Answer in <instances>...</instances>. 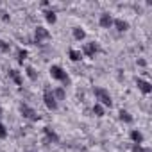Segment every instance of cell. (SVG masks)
Segmentation results:
<instances>
[{"label": "cell", "mask_w": 152, "mask_h": 152, "mask_svg": "<svg viewBox=\"0 0 152 152\" xmlns=\"http://www.w3.org/2000/svg\"><path fill=\"white\" fill-rule=\"evenodd\" d=\"M52 93H54L56 100H63L64 99V90L63 88H56V90H52Z\"/></svg>", "instance_id": "ac0fdd59"}, {"label": "cell", "mask_w": 152, "mask_h": 152, "mask_svg": "<svg viewBox=\"0 0 152 152\" xmlns=\"http://www.w3.org/2000/svg\"><path fill=\"white\" fill-rule=\"evenodd\" d=\"M113 25L116 27V31H118V32H125V31L129 29V23H127L125 20H122V18H116V20H113Z\"/></svg>", "instance_id": "30bf717a"}, {"label": "cell", "mask_w": 152, "mask_h": 152, "mask_svg": "<svg viewBox=\"0 0 152 152\" xmlns=\"http://www.w3.org/2000/svg\"><path fill=\"white\" fill-rule=\"evenodd\" d=\"M0 50H2V52H9V50H11L9 43H7V41H4V39H0Z\"/></svg>", "instance_id": "44dd1931"}, {"label": "cell", "mask_w": 152, "mask_h": 152, "mask_svg": "<svg viewBox=\"0 0 152 152\" xmlns=\"http://www.w3.org/2000/svg\"><path fill=\"white\" fill-rule=\"evenodd\" d=\"M68 56H70L72 61H81V57H83V54H81L79 50H75V48H72V50L68 52Z\"/></svg>", "instance_id": "e0dca14e"}, {"label": "cell", "mask_w": 152, "mask_h": 152, "mask_svg": "<svg viewBox=\"0 0 152 152\" xmlns=\"http://www.w3.org/2000/svg\"><path fill=\"white\" fill-rule=\"evenodd\" d=\"M0 116H2V109H0Z\"/></svg>", "instance_id": "484cf974"}, {"label": "cell", "mask_w": 152, "mask_h": 152, "mask_svg": "<svg viewBox=\"0 0 152 152\" xmlns=\"http://www.w3.org/2000/svg\"><path fill=\"white\" fill-rule=\"evenodd\" d=\"M118 115H120V120H122V122H125V124H132V120H134V118L131 116V113H129V111H125V109H122Z\"/></svg>", "instance_id": "5bb4252c"}, {"label": "cell", "mask_w": 152, "mask_h": 152, "mask_svg": "<svg viewBox=\"0 0 152 152\" xmlns=\"http://www.w3.org/2000/svg\"><path fill=\"white\" fill-rule=\"evenodd\" d=\"M93 115L95 116H104V106H100L99 102L93 106Z\"/></svg>", "instance_id": "d6986e66"}, {"label": "cell", "mask_w": 152, "mask_h": 152, "mask_svg": "<svg viewBox=\"0 0 152 152\" xmlns=\"http://www.w3.org/2000/svg\"><path fill=\"white\" fill-rule=\"evenodd\" d=\"M25 59H27V50H25V48H18V63L23 64Z\"/></svg>", "instance_id": "ffe728a7"}, {"label": "cell", "mask_w": 152, "mask_h": 152, "mask_svg": "<svg viewBox=\"0 0 152 152\" xmlns=\"http://www.w3.org/2000/svg\"><path fill=\"white\" fill-rule=\"evenodd\" d=\"M99 23H100V27L109 29V27L113 25V16H111L109 13H102V15H100V18H99Z\"/></svg>", "instance_id": "9c48e42d"}, {"label": "cell", "mask_w": 152, "mask_h": 152, "mask_svg": "<svg viewBox=\"0 0 152 152\" xmlns=\"http://www.w3.org/2000/svg\"><path fill=\"white\" fill-rule=\"evenodd\" d=\"M7 136V131H6V127H4V124L0 122V140H4Z\"/></svg>", "instance_id": "7402d4cb"}, {"label": "cell", "mask_w": 152, "mask_h": 152, "mask_svg": "<svg viewBox=\"0 0 152 152\" xmlns=\"http://www.w3.org/2000/svg\"><path fill=\"white\" fill-rule=\"evenodd\" d=\"M34 39H36L38 43L50 39V32H48V29H45V27H36V31H34Z\"/></svg>", "instance_id": "5b68a950"}, {"label": "cell", "mask_w": 152, "mask_h": 152, "mask_svg": "<svg viewBox=\"0 0 152 152\" xmlns=\"http://www.w3.org/2000/svg\"><path fill=\"white\" fill-rule=\"evenodd\" d=\"M9 77L15 81V84H16V86H22V75H20V72H18V70H9Z\"/></svg>", "instance_id": "7c38bea8"}, {"label": "cell", "mask_w": 152, "mask_h": 152, "mask_svg": "<svg viewBox=\"0 0 152 152\" xmlns=\"http://www.w3.org/2000/svg\"><path fill=\"white\" fill-rule=\"evenodd\" d=\"M72 34H73V38L77 39V41H81V39H84V38H86V32H84V31H83L81 27H73Z\"/></svg>", "instance_id": "4fadbf2b"}, {"label": "cell", "mask_w": 152, "mask_h": 152, "mask_svg": "<svg viewBox=\"0 0 152 152\" xmlns=\"http://www.w3.org/2000/svg\"><path fill=\"white\" fill-rule=\"evenodd\" d=\"M138 64H140V66H145V64H147V61H145V59H138Z\"/></svg>", "instance_id": "cb8c5ba5"}, {"label": "cell", "mask_w": 152, "mask_h": 152, "mask_svg": "<svg viewBox=\"0 0 152 152\" xmlns=\"http://www.w3.org/2000/svg\"><path fill=\"white\" fill-rule=\"evenodd\" d=\"M43 132H45V141H47V143H57V141H59V136H57V132H56L54 129L45 127Z\"/></svg>", "instance_id": "52a82bcc"}, {"label": "cell", "mask_w": 152, "mask_h": 152, "mask_svg": "<svg viewBox=\"0 0 152 152\" xmlns=\"http://www.w3.org/2000/svg\"><path fill=\"white\" fill-rule=\"evenodd\" d=\"M100 48H99V45L95 43V41H90V43H84V47H83V54H86L88 57H93L97 52H99Z\"/></svg>", "instance_id": "8992f818"}, {"label": "cell", "mask_w": 152, "mask_h": 152, "mask_svg": "<svg viewBox=\"0 0 152 152\" xmlns=\"http://www.w3.org/2000/svg\"><path fill=\"white\" fill-rule=\"evenodd\" d=\"M143 150H145V148H143L141 145H136V143L132 145V152H143Z\"/></svg>", "instance_id": "603a6c76"}, {"label": "cell", "mask_w": 152, "mask_h": 152, "mask_svg": "<svg viewBox=\"0 0 152 152\" xmlns=\"http://www.w3.org/2000/svg\"><path fill=\"white\" fill-rule=\"evenodd\" d=\"M143 152H150V150H148V148H145V150H143Z\"/></svg>", "instance_id": "d4e9b609"}, {"label": "cell", "mask_w": 152, "mask_h": 152, "mask_svg": "<svg viewBox=\"0 0 152 152\" xmlns=\"http://www.w3.org/2000/svg\"><path fill=\"white\" fill-rule=\"evenodd\" d=\"M43 102H45L47 109H50V111H56L57 109V100H56V97L52 93V88H48V86L43 91Z\"/></svg>", "instance_id": "3957f363"}, {"label": "cell", "mask_w": 152, "mask_h": 152, "mask_svg": "<svg viewBox=\"0 0 152 152\" xmlns=\"http://www.w3.org/2000/svg\"><path fill=\"white\" fill-rule=\"evenodd\" d=\"M48 73H50V77H52V79L61 81V83H64V84H70V77H68V73H66L59 64H52V66H50V70H48Z\"/></svg>", "instance_id": "7a4b0ae2"}, {"label": "cell", "mask_w": 152, "mask_h": 152, "mask_svg": "<svg viewBox=\"0 0 152 152\" xmlns=\"http://www.w3.org/2000/svg\"><path fill=\"white\" fill-rule=\"evenodd\" d=\"M93 95H95V99L99 100L100 106H104V107H111L113 106V99H111V95H109V91L106 88L95 86L93 88Z\"/></svg>", "instance_id": "6da1fadb"}, {"label": "cell", "mask_w": 152, "mask_h": 152, "mask_svg": "<svg viewBox=\"0 0 152 152\" xmlns=\"http://www.w3.org/2000/svg\"><path fill=\"white\" fill-rule=\"evenodd\" d=\"M20 113H22L23 118H27V120H31V122H38V120L41 118V116L38 115V111L32 109V107L27 106V104H22V106H20Z\"/></svg>", "instance_id": "277c9868"}, {"label": "cell", "mask_w": 152, "mask_h": 152, "mask_svg": "<svg viewBox=\"0 0 152 152\" xmlns=\"http://www.w3.org/2000/svg\"><path fill=\"white\" fill-rule=\"evenodd\" d=\"M129 136H131V140H132V141H134L136 145H140V143H143V134H141V132H140L138 129H132Z\"/></svg>", "instance_id": "8fae6325"}, {"label": "cell", "mask_w": 152, "mask_h": 152, "mask_svg": "<svg viewBox=\"0 0 152 152\" xmlns=\"http://www.w3.org/2000/svg\"><path fill=\"white\" fill-rule=\"evenodd\" d=\"M136 86H138V90H140L141 93H145V95H148V93L152 91V84H150L148 81H145V79H136Z\"/></svg>", "instance_id": "ba28073f"}, {"label": "cell", "mask_w": 152, "mask_h": 152, "mask_svg": "<svg viewBox=\"0 0 152 152\" xmlns=\"http://www.w3.org/2000/svg\"><path fill=\"white\" fill-rule=\"evenodd\" d=\"M45 20H47L48 23H56V22H57V16H56V13H54L52 9H48V11H45Z\"/></svg>", "instance_id": "9a60e30c"}, {"label": "cell", "mask_w": 152, "mask_h": 152, "mask_svg": "<svg viewBox=\"0 0 152 152\" xmlns=\"http://www.w3.org/2000/svg\"><path fill=\"white\" fill-rule=\"evenodd\" d=\"M25 72H27V77H29L31 81H38V72H36L32 66H27Z\"/></svg>", "instance_id": "2e32d148"}]
</instances>
